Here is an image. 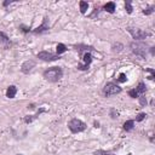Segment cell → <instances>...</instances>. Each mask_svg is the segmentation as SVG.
<instances>
[{
	"label": "cell",
	"instance_id": "obj_1",
	"mask_svg": "<svg viewBox=\"0 0 155 155\" xmlns=\"http://www.w3.org/2000/svg\"><path fill=\"white\" fill-rule=\"evenodd\" d=\"M44 78L50 81V83H57L60 81L63 76V70L61 67H52V68H48L44 72Z\"/></svg>",
	"mask_w": 155,
	"mask_h": 155
},
{
	"label": "cell",
	"instance_id": "obj_2",
	"mask_svg": "<svg viewBox=\"0 0 155 155\" xmlns=\"http://www.w3.org/2000/svg\"><path fill=\"white\" fill-rule=\"evenodd\" d=\"M68 127L73 133H79V132H83L86 130V124L84 121H81L80 119H72L68 122Z\"/></svg>",
	"mask_w": 155,
	"mask_h": 155
},
{
	"label": "cell",
	"instance_id": "obj_3",
	"mask_svg": "<svg viewBox=\"0 0 155 155\" xmlns=\"http://www.w3.org/2000/svg\"><path fill=\"white\" fill-rule=\"evenodd\" d=\"M122 91L121 87L114 83H107L103 87V95L104 97H112V96H115V95H119L120 92Z\"/></svg>",
	"mask_w": 155,
	"mask_h": 155
},
{
	"label": "cell",
	"instance_id": "obj_4",
	"mask_svg": "<svg viewBox=\"0 0 155 155\" xmlns=\"http://www.w3.org/2000/svg\"><path fill=\"white\" fill-rule=\"evenodd\" d=\"M130 47H131V50L135 55L142 57L144 58L145 57V53H147V45L143 44V43H138V41H133L130 44Z\"/></svg>",
	"mask_w": 155,
	"mask_h": 155
},
{
	"label": "cell",
	"instance_id": "obj_5",
	"mask_svg": "<svg viewBox=\"0 0 155 155\" xmlns=\"http://www.w3.org/2000/svg\"><path fill=\"white\" fill-rule=\"evenodd\" d=\"M127 32L130 34H131L133 36V39L136 40H143L145 39L147 36H148V33L140 28H135V27H127Z\"/></svg>",
	"mask_w": 155,
	"mask_h": 155
},
{
	"label": "cell",
	"instance_id": "obj_6",
	"mask_svg": "<svg viewBox=\"0 0 155 155\" xmlns=\"http://www.w3.org/2000/svg\"><path fill=\"white\" fill-rule=\"evenodd\" d=\"M38 58L41 60V61H45V62H52V61L60 60V56L53 55V53L47 52V51H41V52L38 53Z\"/></svg>",
	"mask_w": 155,
	"mask_h": 155
},
{
	"label": "cell",
	"instance_id": "obj_7",
	"mask_svg": "<svg viewBox=\"0 0 155 155\" xmlns=\"http://www.w3.org/2000/svg\"><path fill=\"white\" fill-rule=\"evenodd\" d=\"M83 60H84L85 63L84 64H79L78 69L79 70H87L88 67H90V64H91V62H92V55L90 53V52H86L84 55V57H83Z\"/></svg>",
	"mask_w": 155,
	"mask_h": 155
},
{
	"label": "cell",
	"instance_id": "obj_8",
	"mask_svg": "<svg viewBox=\"0 0 155 155\" xmlns=\"http://www.w3.org/2000/svg\"><path fill=\"white\" fill-rule=\"evenodd\" d=\"M34 67H35V61L29 60V61H26L22 64L21 70H22V73H24V74H28L29 72H32V69H33Z\"/></svg>",
	"mask_w": 155,
	"mask_h": 155
},
{
	"label": "cell",
	"instance_id": "obj_9",
	"mask_svg": "<svg viewBox=\"0 0 155 155\" xmlns=\"http://www.w3.org/2000/svg\"><path fill=\"white\" fill-rule=\"evenodd\" d=\"M11 45V41L9 36H7L4 32H0V46L4 48H9V46Z\"/></svg>",
	"mask_w": 155,
	"mask_h": 155
},
{
	"label": "cell",
	"instance_id": "obj_10",
	"mask_svg": "<svg viewBox=\"0 0 155 155\" xmlns=\"http://www.w3.org/2000/svg\"><path fill=\"white\" fill-rule=\"evenodd\" d=\"M48 28H50V23H48V18L47 17H45L44 18V21H43V24L40 27H38L36 29H34L33 32L34 33H43V32H46V30H48Z\"/></svg>",
	"mask_w": 155,
	"mask_h": 155
},
{
	"label": "cell",
	"instance_id": "obj_11",
	"mask_svg": "<svg viewBox=\"0 0 155 155\" xmlns=\"http://www.w3.org/2000/svg\"><path fill=\"white\" fill-rule=\"evenodd\" d=\"M16 93H17V87L16 86L11 85V86L7 87V90H6V97L7 98H15Z\"/></svg>",
	"mask_w": 155,
	"mask_h": 155
},
{
	"label": "cell",
	"instance_id": "obj_12",
	"mask_svg": "<svg viewBox=\"0 0 155 155\" xmlns=\"http://www.w3.org/2000/svg\"><path fill=\"white\" fill-rule=\"evenodd\" d=\"M115 9H116V5H115V3H113V1L107 3L104 5V10L107 12H109V13H114V12H115Z\"/></svg>",
	"mask_w": 155,
	"mask_h": 155
},
{
	"label": "cell",
	"instance_id": "obj_13",
	"mask_svg": "<svg viewBox=\"0 0 155 155\" xmlns=\"http://www.w3.org/2000/svg\"><path fill=\"white\" fill-rule=\"evenodd\" d=\"M133 127H135V121H133V120H127L125 124H124V130H125L126 132L132 131Z\"/></svg>",
	"mask_w": 155,
	"mask_h": 155
},
{
	"label": "cell",
	"instance_id": "obj_14",
	"mask_svg": "<svg viewBox=\"0 0 155 155\" xmlns=\"http://www.w3.org/2000/svg\"><path fill=\"white\" fill-rule=\"evenodd\" d=\"M135 90H136V92L138 93V96L144 95V93H145V91H147V88H145V84H144V83H140V84H138V86H137Z\"/></svg>",
	"mask_w": 155,
	"mask_h": 155
},
{
	"label": "cell",
	"instance_id": "obj_15",
	"mask_svg": "<svg viewBox=\"0 0 155 155\" xmlns=\"http://www.w3.org/2000/svg\"><path fill=\"white\" fill-rule=\"evenodd\" d=\"M56 51H57V56H60L61 53L67 51V46L64 45V44H58V45H57V47H56Z\"/></svg>",
	"mask_w": 155,
	"mask_h": 155
},
{
	"label": "cell",
	"instance_id": "obj_16",
	"mask_svg": "<svg viewBox=\"0 0 155 155\" xmlns=\"http://www.w3.org/2000/svg\"><path fill=\"white\" fill-rule=\"evenodd\" d=\"M79 6H80V12L81 13H86V11L88 9V4L86 1H80L79 3Z\"/></svg>",
	"mask_w": 155,
	"mask_h": 155
},
{
	"label": "cell",
	"instance_id": "obj_17",
	"mask_svg": "<svg viewBox=\"0 0 155 155\" xmlns=\"http://www.w3.org/2000/svg\"><path fill=\"white\" fill-rule=\"evenodd\" d=\"M93 154H95V155H115V154L108 153V151H105V150H102V149H100V150H96V151H95ZM127 155H132V154H127Z\"/></svg>",
	"mask_w": 155,
	"mask_h": 155
},
{
	"label": "cell",
	"instance_id": "obj_18",
	"mask_svg": "<svg viewBox=\"0 0 155 155\" xmlns=\"http://www.w3.org/2000/svg\"><path fill=\"white\" fill-rule=\"evenodd\" d=\"M154 9H155V5H151V6H149V7H147V9H144V10H143V13H144V15H150V13L154 12Z\"/></svg>",
	"mask_w": 155,
	"mask_h": 155
},
{
	"label": "cell",
	"instance_id": "obj_19",
	"mask_svg": "<svg viewBox=\"0 0 155 155\" xmlns=\"http://www.w3.org/2000/svg\"><path fill=\"white\" fill-rule=\"evenodd\" d=\"M125 9L127 10V13H132V5H131V1H126L125 3Z\"/></svg>",
	"mask_w": 155,
	"mask_h": 155
},
{
	"label": "cell",
	"instance_id": "obj_20",
	"mask_svg": "<svg viewBox=\"0 0 155 155\" xmlns=\"http://www.w3.org/2000/svg\"><path fill=\"white\" fill-rule=\"evenodd\" d=\"M128 96L131 97V98H138V97H140V96H138V93L136 92L135 88L133 90H130V91H128Z\"/></svg>",
	"mask_w": 155,
	"mask_h": 155
},
{
	"label": "cell",
	"instance_id": "obj_21",
	"mask_svg": "<svg viewBox=\"0 0 155 155\" xmlns=\"http://www.w3.org/2000/svg\"><path fill=\"white\" fill-rule=\"evenodd\" d=\"M35 118H36V115H28V116L24 118V122H27V124H29V122H32V121H33Z\"/></svg>",
	"mask_w": 155,
	"mask_h": 155
},
{
	"label": "cell",
	"instance_id": "obj_22",
	"mask_svg": "<svg viewBox=\"0 0 155 155\" xmlns=\"http://www.w3.org/2000/svg\"><path fill=\"white\" fill-rule=\"evenodd\" d=\"M145 116H147L145 113H140V114L137 115V118H136V121H142V120L145 119Z\"/></svg>",
	"mask_w": 155,
	"mask_h": 155
},
{
	"label": "cell",
	"instance_id": "obj_23",
	"mask_svg": "<svg viewBox=\"0 0 155 155\" xmlns=\"http://www.w3.org/2000/svg\"><path fill=\"white\" fill-rule=\"evenodd\" d=\"M126 80H127V78H126V74H124V73H121V74H120V76H119V79H118V81H119V83H125Z\"/></svg>",
	"mask_w": 155,
	"mask_h": 155
},
{
	"label": "cell",
	"instance_id": "obj_24",
	"mask_svg": "<svg viewBox=\"0 0 155 155\" xmlns=\"http://www.w3.org/2000/svg\"><path fill=\"white\" fill-rule=\"evenodd\" d=\"M138 98H140V103H141V105H145V104H147V98H145V96H144V95H141L140 97H138Z\"/></svg>",
	"mask_w": 155,
	"mask_h": 155
},
{
	"label": "cell",
	"instance_id": "obj_25",
	"mask_svg": "<svg viewBox=\"0 0 155 155\" xmlns=\"http://www.w3.org/2000/svg\"><path fill=\"white\" fill-rule=\"evenodd\" d=\"M145 70H147V72H150V76H149V79L153 80V79L155 78V72H154V69H153V68H147Z\"/></svg>",
	"mask_w": 155,
	"mask_h": 155
},
{
	"label": "cell",
	"instance_id": "obj_26",
	"mask_svg": "<svg viewBox=\"0 0 155 155\" xmlns=\"http://www.w3.org/2000/svg\"><path fill=\"white\" fill-rule=\"evenodd\" d=\"M118 115H119V113H118L115 109H112V110H110V116H112L113 119H116Z\"/></svg>",
	"mask_w": 155,
	"mask_h": 155
},
{
	"label": "cell",
	"instance_id": "obj_27",
	"mask_svg": "<svg viewBox=\"0 0 155 155\" xmlns=\"http://www.w3.org/2000/svg\"><path fill=\"white\" fill-rule=\"evenodd\" d=\"M11 3H12L11 0H10V1H5V3H4V6H7V5H9V4H11Z\"/></svg>",
	"mask_w": 155,
	"mask_h": 155
},
{
	"label": "cell",
	"instance_id": "obj_28",
	"mask_svg": "<svg viewBox=\"0 0 155 155\" xmlns=\"http://www.w3.org/2000/svg\"><path fill=\"white\" fill-rule=\"evenodd\" d=\"M16 155H23V154H16Z\"/></svg>",
	"mask_w": 155,
	"mask_h": 155
}]
</instances>
